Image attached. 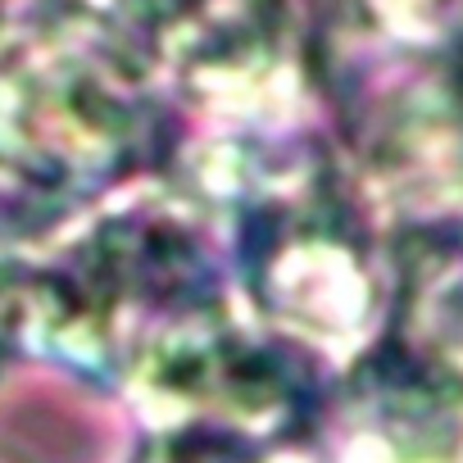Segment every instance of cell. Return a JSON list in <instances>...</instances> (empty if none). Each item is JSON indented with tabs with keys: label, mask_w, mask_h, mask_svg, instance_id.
Instances as JSON below:
<instances>
[{
	"label": "cell",
	"mask_w": 463,
	"mask_h": 463,
	"mask_svg": "<svg viewBox=\"0 0 463 463\" xmlns=\"http://www.w3.org/2000/svg\"><path fill=\"white\" fill-rule=\"evenodd\" d=\"M137 463H282L273 440H255L209 422H177L159 431Z\"/></svg>",
	"instance_id": "7"
},
{
	"label": "cell",
	"mask_w": 463,
	"mask_h": 463,
	"mask_svg": "<svg viewBox=\"0 0 463 463\" xmlns=\"http://www.w3.org/2000/svg\"><path fill=\"white\" fill-rule=\"evenodd\" d=\"M109 24L150 82L209 105L278 78L296 37V0H114Z\"/></svg>",
	"instance_id": "4"
},
{
	"label": "cell",
	"mask_w": 463,
	"mask_h": 463,
	"mask_svg": "<svg viewBox=\"0 0 463 463\" xmlns=\"http://www.w3.org/2000/svg\"><path fill=\"white\" fill-rule=\"evenodd\" d=\"M164 109L109 14L51 0L0 55V177L14 200L64 209L137 173Z\"/></svg>",
	"instance_id": "1"
},
{
	"label": "cell",
	"mask_w": 463,
	"mask_h": 463,
	"mask_svg": "<svg viewBox=\"0 0 463 463\" xmlns=\"http://www.w3.org/2000/svg\"><path fill=\"white\" fill-rule=\"evenodd\" d=\"M14 345V318H10V264H0V364Z\"/></svg>",
	"instance_id": "9"
},
{
	"label": "cell",
	"mask_w": 463,
	"mask_h": 463,
	"mask_svg": "<svg viewBox=\"0 0 463 463\" xmlns=\"http://www.w3.org/2000/svg\"><path fill=\"white\" fill-rule=\"evenodd\" d=\"M354 141L386 195L422 218H463V55L404 51L359 105Z\"/></svg>",
	"instance_id": "5"
},
{
	"label": "cell",
	"mask_w": 463,
	"mask_h": 463,
	"mask_svg": "<svg viewBox=\"0 0 463 463\" xmlns=\"http://www.w3.org/2000/svg\"><path fill=\"white\" fill-rule=\"evenodd\" d=\"M454 0H327L336 24L364 42H382L391 51H422V42L440 28Z\"/></svg>",
	"instance_id": "6"
},
{
	"label": "cell",
	"mask_w": 463,
	"mask_h": 463,
	"mask_svg": "<svg viewBox=\"0 0 463 463\" xmlns=\"http://www.w3.org/2000/svg\"><path fill=\"white\" fill-rule=\"evenodd\" d=\"M46 5H51V0H0V55H5V51L28 33V24H33Z\"/></svg>",
	"instance_id": "8"
},
{
	"label": "cell",
	"mask_w": 463,
	"mask_h": 463,
	"mask_svg": "<svg viewBox=\"0 0 463 463\" xmlns=\"http://www.w3.org/2000/svg\"><path fill=\"white\" fill-rule=\"evenodd\" d=\"M146 386L191 413L186 422L227 427L255 440H291L318 413V386L287 345L237 332L218 309L168 332L137 364Z\"/></svg>",
	"instance_id": "3"
},
{
	"label": "cell",
	"mask_w": 463,
	"mask_h": 463,
	"mask_svg": "<svg viewBox=\"0 0 463 463\" xmlns=\"http://www.w3.org/2000/svg\"><path fill=\"white\" fill-rule=\"evenodd\" d=\"M241 273L255 300L296 327L345 336L373 318L377 282L364 222L323 146L291 141L246 155Z\"/></svg>",
	"instance_id": "2"
}]
</instances>
